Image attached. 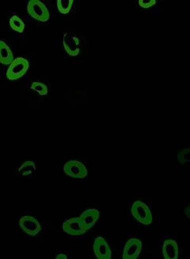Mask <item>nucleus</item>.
I'll list each match as a JSON object with an SVG mask.
<instances>
[{
	"mask_svg": "<svg viewBox=\"0 0 190 259\" xmlns=\"http://www.w3.org/2000/svg\"><path fill=\"white\" fill-rule=\"evenodd\" d=\"M132 215L137 221L144 225H150L153 223V216L148 207L141 201H136L131 209Z\"/></svg>",
	"mask_w": 190,
	"mask_h": 259,
	"instance_id": "nucleus-1",
	"label": "nucleus"
},
{
	"mask_svg": "<svg viewBox=\"0 0 190 259\" xmlns=\"http://www.w3.org/2000/svg\"><path fill=\"white\" fill-rule=\"evenodd\" d=\"M28 66L30 64L27 60L23 57H18L10 65L6 71V77L10 80H18L26 74Z\"/></svg>",
	"mask_w": 190,
	"mask_h": 259,
	"instance_id": "nucleus-2",
	"label": "nucleus"
},
{
	"mask_svg": "<svg viewBox=\"0 0 190 259\" xmlns=\"http://www.w3.org/2000/svg\"><path fill=\"white\" fill-rule=\"evenodd\" d=\"M28 14L31 17L38 21L46 23L50 19V12L48 11L47 7L44 4L39 0H30L28 4Z\"/></svg>",
	"mask_w": 190,
	"mask_h": 259,
	"instance_id": "nucleus-3",
	"label": "nucleus"
},
{
	"mask_svg": "<svg viewBox=\"0 0 190 259\" xmlns=\"http://www.w3.org/2000/svg\"><path fill=\"white\" fill-rule=\"evenodd\" d=\"M65 174L74 178H84L88 174V169L78 161H69L64 166Z\"/></svg>",
	"mask_w": 190,
	"mask_h": 259,
	"instance_id": "nucleus-4",
	"label": "nucleus"
},
{
	"mask_svg": "<svg viewBox=\"0 0 190 259\" xmlns=\"http://www.w3.org/2000/svg\"><path fill=\"white\" fill-rule=\"evenodd\" d=\"M64 231L70 235H81L88 231L84 222L80 218L76 217L66 220L62 226Z\"/></svg>",
	"mask_w": 190,
	"mask_h": 259,
	"instance_id": "nucleus-5",
	"label": "nucleus"
},
{
	"mask_svg": "<svg viewBox=\"0 0 190 259\" xmlns=\"http://www.w3.org/2000/svg\"><path fill=\"white\" fill-rule=\"evenodd\" d=\"M19 225L22 229V231H25L30 236H36L42 230L40 223L30 215H26L22 217L19 220Z\"/></svg>",
	"mask_w": 190,
	"mask_h": 259,
	"instance_id": "nucleus-6",
	"label": "nucleus"
},
{
	"mask_svg": "<svg viewBox=\"0 0 190 259\" xmlns=\"http://www.w3.org/2000/svg\"><path fill=\"white\" fill-rule=\"evenodd\" d=\"M142 250V242L138 238H130L124 248L123 259H136Z\"/></svg>",
	"mask_w": 190,
	"mask_h": 259,
	"instance_id": "nucleus-7",
	"label": "nucleus"
},
{
	"mask_svg": "<svg viewBox=\"0 0 190 259\" xmlns=\"http://www.w3.org/2000/svg\"><path fill=\"white\" fill-rule=\"evenodd\" d=\"M64 47L66 53L72 57H76L80 52V41L78 37L70 33H66L64 36Z\"/></svg>",
	"mask_w": 190,
	"mask_h": 259,
	"instance_id": "nucleus-8",
	"label": "nucleus"
},
{
	"mask_svg": "<svg viewBox=\"0 0 190 259\" xmlns=\"http://www.w3.org/2000/svg\"><path fill=\"white\" fill-rule=\"evenodd\" d=\"M94 252L97 258L110 259L111 250L108 242L102 237H98L94 242Z\"/></svg>",
	"mask_w": 190,
	"mask_h": 259,
	"instance_id": "nucleus-9",
	"label": "nucleus"
},
{
	"mask_svg": "<svg viewBox=\"0 0 190 259\" xmlns=\"http://www.w3.org/2000/svg\"><path fill=\"white\" fill-rule=\"evenodd\" d=\"M162 254L165 259H178L179 255V247L175 240L164 241L162 246Z\"/></svg>",
	"mask_w": 190,
	"mask_h": 259,
	"instance_id": "nucleus-10",
	"label": "nucleus"
},
{
	"mask_svg": "<svg viewBox=\"0 0 190 259\" xmlns=\"http://www.w3.org/2000/svg\"><path fill=\"white\" fill-rule=\"evenodd\" d=\"M80 218L84 222L86 227H88L89 230L98 221L99 218V212L97 209H94V208L86 210L85 212H82V215H80Z\"/></svg>",
	"mask_w": 190,
	"mask_h": 259,
	"instance_id": "nucleus-11",
	"label": "nucleus"
},
{
	"mask_svg": "<svg viewBox=\"0 0 190 259\" xmlns=\"http://www.w3.org/2000/svg\"><path fill=\"white\" fill-rule=\"evenodd\" d=\"M13 61L14 55L9 46L5 42L0 41V63L8 65H10Z\"/></svg>",
	"mask_w": 190,
	"mask_h": 259,
	"instance_id": "nucleus-12",
	"label": "nucleus"
},
{
	"mask_svg": "<svg viewBox=\"0 0 190 259\" xmlns=\"http://www.w3.org/2000/svg\"><path fill=\"white\" fill-rule=\"evenodd\" d=\"M35 171H36V166L34 162L32 161H27L19 168L18 174H21L23 177H28L34 174Z\"/></svg>",
	"mask_w": 190,
	"mask_h": 259,
	"instance_id": "nucleus-13",
	"label": "nucleus"
},
{
	"mask_svg": "<svg viewBox=\"0 0 190 259\" xmlns=\"http://www.w3.org/2000/svg\"><path fill=\"white\" fill-rule=\"evenodd\" d=\"M73 0H58L57 1V8L60 12L63 15H66L70 12L72 8Z\"/></svg>",
	"mask_w": 190,
	"mask_h": 259,
	"instance_id": "nucleus-14",
	"label": "nucleus"
},
{
	"mask_svg": "<svg viewBox=\"0 0 190 259\" xmlns=\"http://www.w3.org/2000/svg\"><path fill=\"white\" fill-rule=\"evenodd\" d=\"M10 25L14 31L19 33H22L24 31V29H25V24L23 23L22 20L17 16H14L10 19Z\"/></svg>",
	"mask_w": 190,
	"mask_h": 259,
	"instance_id": "nucleus-15",
	"label": "nucleus"
},
{
	"mask_svg": "<svg viewBox=\"0 0 190 259\" xmlns=\"http://www.w3.org/2000/svg\"><path fill=\"white\" fill-rule=\"evenodd\" d=\"M30 88L35 92H38L40 95H47L48 94L47 86L44 83L38 82V81L32 82Z\"/></svg>",
	"mask_w": 190,
	"mask_h": 259,
	"instance_id": "nucleus-16",
	"label": "nucleus"
},
{
	"mask_svg": "<svg viewBox=\"0 0 190 259\" xmlns=\"http://www.w3.org/2000/svg\"><path fill=\"white\" fill-rule=\"evenodd\" d=\"M140 7L144 8V9H148V8H152L156 4V0H139L138 1Z\"/></svg>",
	"mask_w": 190,
	"mask_h": 259,
	"instance_id": "nucleus-17",
	"label": "nucleus"
},
{
	"mask_svg": "<svg viewBox=\"0 0 190 259\" xmlns=\"http://www.w3.org/2000/svg\"><path fill=\"white\" fill-rule=\"evenodd\" d=\"M188 156H190V149H186V150L182 151L178 155V157H183V158H180V160H179L180 164L186 165V162H190Z\"/></svg>",
	"mask_w": 190,
	"mask_h": 259,
	"instance_id": "nucleus-18",
	"label": "nucleus"
},
{
	"mask_svg": "<svg viewBox=\"0 0 190 259\" xmlns=\"http://www.w3.org/2000/svg\"><path fill=\"white\" fill-rule=\"evenodd\" d=\"M68 258V257H66V255H65V254H64V253H59L58 255L56 257V259H66Z\"/></svg>",
	"mask_w": 190,
	"mask_h": 259,
	"instance_id": "nucleus-19",
	"label": "nucleus"
}]
</instances>
